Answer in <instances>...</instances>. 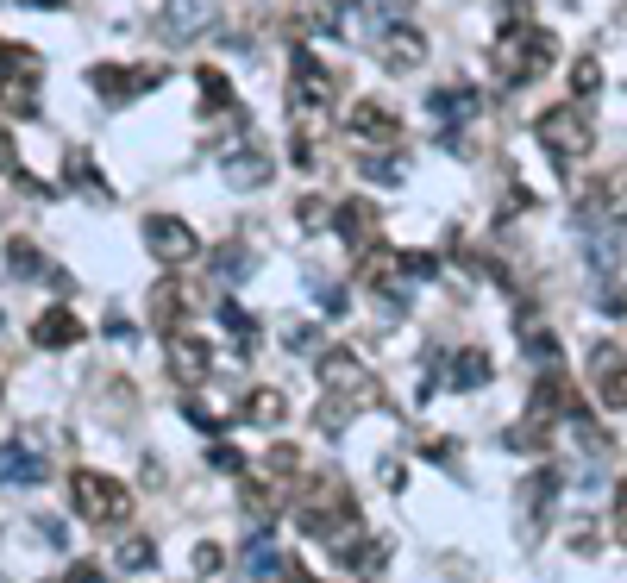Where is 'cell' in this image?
<instances>
[{
    "instance_id": "20",
    "label": "cell",
    "mask_w": 627,
    "mask_h": 583,
    "mask_svg": "<svg viewBox=\"0 0 627 583\" xmlns=\"http://www.w3.org/2000/svg\"><path fill=\"white\" fill-rule=\"evenodd\" d=\"M120 571H151V540H126L120 546Z\"/></svg>"
},
{
    "instance_id": "12",
    "label": "cell",
    "mask_w": 627,
    "mask_h": 583,
    "mask_svg": "<svg viewBox=\"0 0 627 583\" xmlns=\"http://www.w3.org/2000/svg\"><path fill=\"white\" fill-rule=\"evenodd\" d=\"M352 132L358 138H383V145H389V138H396V113L377 107V101H358L352 107Z\"/></svg>"
},
{
    "instance_id": "24",
    "label": "cell",
    "mask_w": 627,
    "mask_h": 583,
    "mask_svg": "<svg viewBox=\"0 0 627 583\" xmlns=\"http://www.w3.org/2000/svg\"><path fill=\"white\" fill-rule=\"evenodd\" d=\"M69 583H107L101 571H88V565H76V571H69Z\"/></svg>"
},
{
    "instance_id": "26",
    "label": "cell",
    "mask_w": 627,
    "mask_h": 583,
    "mask_svg": "<svg viewBox=\"0 0 627 583\" xmlns=\"http://www.w3.org/2000/svg\"><path fill=\"white\" fill-rule=\"evenodd\" d=\"M26 7H63V0H26Z\"/></svg>"
},
{
    "instance_id": "6",
    "label": "cell",
    "mask_w": 627,
    "mask_h": 583,
    "mask_svg": "<svg viewBox=\"0 0 627 583\" xmlns=\"http://www.w3.org/2000/svg\"><path fill=\"white\" fill-rule=\"evenodd\" d=\"M88 82H95V95H107V101H132V95H145V88H157V69H113V63H101V69H88Z\"/></svg>"
},
{
    "instance_id": "19",
    "label": "cell",
    "mask_w": 627,
    "mask_h": 583,
    "mask_svg": "<svg viewBox=\"0 0 627 583\" xmlns=\"http://www.w3.org/2000/svg\"><path fill=\"white\" fill-rule=\"evenodd\" d=\"M7 251H13V258H7V264H13V276H32V270H44V258H38V245H32V239H13Z\"/></svg>"
},
{
    "instance_id": "16",
    "label": "cell",
    "mask_w": 627,
    "mask_h": 583,
    "mask_svg": "<svg viewBox=\"0 0 627 583\" xmlns=\"http://www.w3.org/2000/svg\"><path fill=\"white\" fill-rule=\"evenodd\" d=\"M245 571H251V577H276V571H283V552H276L270 540L245 546Z\"/></svg>"
},
{
    "instance_id": "15",
    "label": "cell",
    "mask_w": 627,
    "mask_h": 583,
    "mask_svg": "<svg viewBox=\"0 0 627 583\" xmlns=\"http://www.w3.org/2000/svg\"><path fill=\"white\" fill-rule=\"evenodd\" d=\"M170 364H176V377L201 383V377H207V345H195V339H189V345H176V358H170Z\"/></svg>"
},
{
    "instance_id": "5",
    "label": "cell",
    "mask_w": 627,
    "mask_h": 583,
    "mask_svg": "<svg viewBox=\"0 0 627 583\" xmlns=\"http://www.w3.org/2000/svg\"><path fill=\"white\" fill-rule=\"evenodd\" d=\"M145 245H151L164 264H189L195 251H201V239H195L182 220H170V214H151V220H145Z\"/></svg>"
},
{
    "instance_id": "10",
    "label": "cell",
    "mask_w": 627,
    "mask_h": 583,
    "mask_svg": "<svg viewBox=\"0 0 627 583\" xmlns=\"http://www.w3.org/2000/svg\"><path fill=\"white\" fill-rule=\"evenodd\" d=\"M270 176V157L258 151V145H232V157H226V182H239V189H258V182Z\"/></svg>"
},
{
    "instance_id": "17",
    "label": "cell",
    "mask_w": 627,
    "mask_h": 583,
    "mask_svg": "<svg viewBox=\"0 0 627 583\" xmlns=\"http://www.w3.org/2000/svg\"><path fill=\"white\" fill-rule=\"evenodd\" d=\"M245 421L276 427V421H283V395H276V389H258V395H251V408H245Z\"/></svg>"
},
{
    "instance_id": "22",
    "label": "cell",
    "mask_w": 627,
    "mask_h": 583,
    "mask_svg": "<svg viewBox=\"0 0 627 583\" xmlns=\"http://www.w3.org/2000/svg\"><path fill=\"white\" fill-rule=\"evenodd\" d=\"M596 82H602V69L596 63H577V88H584V95H596Z\"/></svg>"
},
{
    "instance_id": "7",
    "label": "cell",
    "mask_w": 627,
    "mask_h": 583,
    "mask_svg": "<svg viewBox=\"0 0 627 583\" xmlns=\"http://www.w3.org/2000/svg\"><path fill=\"white\" fill-rule=\"evenodd\" d=\"M596 389H602L609 408H627V358L615 345H602V358H596Z\"/></svg>"
},
{
    "instance_id": "8",
    "label": "cell",
    "mask_w": 627,
    "mask_h": 583,
    "mask_svg": "<svg viewBox=\"0 0 627 583\" xmlns=\"http://www.w3.org/2000/svg\"><path fill=\"white\" fill-rule=\"evenodd\" d=\"M164 26H170V38H195V32H207V26H214V0H170Z\"/></svg>"
},
{
    "instance_id": "11",
    "label": "cell",
    "mask_w": 627,
    "mask_h": 583,
    "mask_svg": "<svg viewBox=\"0 0 627 583\" xmlns=\"http://www.w3.org/2000/svg\"><path fill=\"white\" fill-rule=\"evenodd\" d=\"M421 57H427V38L414 32V26H396V32L383 38V63H396V69H414Z\"/></svg>"
},
{
    "instance_id": "14",
    "label": "cell",
    "mask_w": 627,
    "mask_h": 583,
    "mask_svg": "<svg viewBox=\"0 0 627 583\" xmlns=\"http://www.w3.org/2000/svg\"><path fill=\"white\" fill-rule=\"evenodd\" d=\"M370 226H377V207H370V201H352V207H339V232H345L352 245H364V239H370Z\"/></svg>"
},
{
    "instance_id": "2",
    "label": "cell",
    "mask_w": 627,
    "mask_h": 583,
    "mask_svg": "<svg viewBox=\"0 0 627 583\" xmlns=\"http://www.w3.org/2000/svg\"><path fill=\"white\" fill-rule=\"evenodd\" d=\"M69 502H76V515H82L88 527H120L126 508H132L126 483H113V477H101V471H76V477H69Z\"/></svg>"
},
{
    "instance_id": "1",
    "label": "cell",
    "mask_w": 627,
    "mask_h": 583,
    "mask_svg": "<svg viewBox=\"0 0 627 583\" xmlns=\"http://www.w3.org/2000/svg\"><path fill=\"white\" fill-rule=\"evenodd\" d=\"M546 63H552V38H546L540 26H527V19H508V26H502V38H496V51H490L496 82L521 88V82H533V76H540Z\"/></svg>"
},
{
    "instance_id": "13",
    "label": "cell",
    "mask_w": 627,
    "mask_h": 583,
    "mask_svg": "<svg viewBox=\"0 0 627 583\" xmlns=\"http://www.w3.org/2000/svg\"><path fill=\"white\" fill-rule=\"evenodd\" d=\"M76 333H82V326H76V314H69V308H51V314L38 320V345H76Z\"/></svg>"
},
{
    "instance_id": "4",
    "label": "cell",
    "mask_w": 627,
    "mask_h": 583,
    "mask_svg": "<svg viewBox=\"0 0 627 583\" xmlns=\"http://www.w3.org/2000/svg\"><path fill=\"white\" fill-rule=\"evenodd\" d=\"M540 138H546V145L559 151L565 163L584 157V151H590V120H584V107H577V101H559L552 113H540Z\"/></svg>"
},
{
    "instance_id": "9",
    "label": "cell",
    "mask_w": 627,
    "mask_h": 583,
    "mask_svg": "<svg viewBox=\"0 0 627 583\" xmlns=\"http://www.w3.org/2000/svg\"><path fill=\"white\" fill-rule=\"evenodd\" d=\"M44 477V452L32 446H0V483H38Z\"/></svg>"
},
{
    "instance_id": "18",
    "label": "cell",
    "mask_w": 627,
    "mask_h": 583,
    "mask_svg": "<svg viewBox=\"0 0 627 583\" xmlns=\"http://www.w3.org/2000/svg\"><path fill=\"white\" fill-rule=\"evenodd\" d=\"M483 377H490V358H483V352H464V358L452 364V383H458V389H477Z\"/></svg>"
},
{
    "instance_id": "25",
    "label": "cell",
    "mask_w": 627,
    "mask_h": 583,
    "mask_svg": "<svg viewBox=\"0 0 627 583\" xmlns=\"http://www.w3.org/2000/svg\"><path fill=\"white\" fill-rule=\"evenodd\" d=\"M408 7V0H383V13H402Z\"/></svg>"
},
{
    "instance_id": "23",
    "label": "cell",
    "mask_w": 627,
    "mask_h": 583,
    "mask_svg": "<svg viewBox=\"0 0 627 583\" xmlns=\"http://www.w3.org/2000/svg\"><path fill=\"white\" fill-rule=\"evenodd\" d=\"M615 540L627 546V483H621V502H615Z\"/></svg>"
},
{
    "instance_id": "21",
    "label": "cell",
    "mask_w": 627,
    "mask_h": 583,
    "mask_svg": "<svg viewBox=\"0 0 627 583\" xmlns=\"http://www.w3.org/2000/svg\"><path fill=\"white\" fill-rule=\"evenodd\" d=\"M251 270V258H245V245H226L220 251V276H226V283H239V276Z\"/></svg>"
},
{
    "instance_id": "3",
    "label": "cell",
    "mask_w": 627,
    "mask_h": 583,
    "mask_svg": "<svg viewBox=\"0 0 627 583\" xmlns=\"http://www.w3.org/2000/svg\"><path fill=\"white\" fill-rule=\"evenodd\" d=\"M0 107L13 120L38 113V51H26V44H0Z\"/></svg>"
}]
</instances>
